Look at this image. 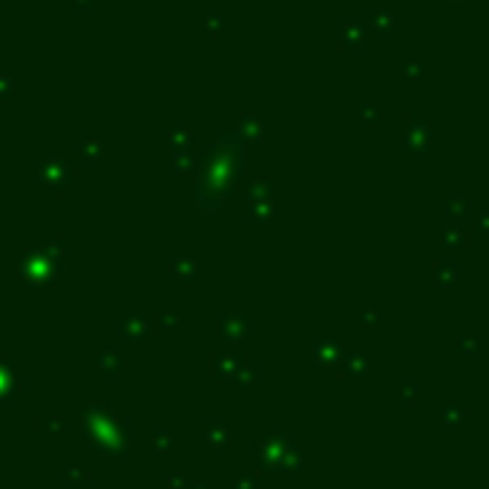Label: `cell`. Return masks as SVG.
I'll return each instance as SVG.
<instances>
[{"label":"cell","mask_w":489,"mask_h":489,"mask_svg":"<svg viewBox=\"0 0 489 489\" xmlns=\"http://www.w3.org/2000/svg\"><path fill=\"white\" fill-rule=\"evenodd\" d=\"M446 222H463L469 216V210H472V199L469 196H446Z\"/></svg>","instance_id":"1"},{"label":"cell","mask_w":489,"mask_h":489,"mask_svg":"<svg viewBox=\"0 0 489 489\" xmlns=\"http://www.w3.org/2000/svg\"><path fill=\"white\" fill-rule=\"evenodd\" d=\"M432 273H435V285L446 288V285H452L458 280V265L452 259H440V262L432 265Z\"/></svg>","instance_id":"2"},{"label":"cell","mask_w":489,"mask_h":489,"mask_svg":"<svg viewBox=\"0 0 489 489\" xmlns=\"http://www.w3.org/2000/svg\"><path fill=\"white\" fill-rule=\"evenodd\" d=\"M466 242H469V233L461 228V222H446V228H443V245L463 248Z\"/></svg>","instance_id":"3"},{"label":"cell","mask_w":489,"mask_h":489,"mask_svg":"<svg viewBox=\"0 0 489 489\" xmlns=\"http://www.w3.org/2000/svg\"><path fill=\"white\" fill-rule=\"evenodd\" d=\"M415 135L412 141H409V147L412 150H429V144H432V130H429V124H412Z\"/></svg>","instance_id":"4"},{"label":"cell","mask_w":489,"mask_h":489,"mask_svg":"<svg viewBox=\"0 0 489 489\" xmlns=\"http://www.w3.org/2000/svg\"><path fill=\"white\" fill-rule=\"evenodd\" d=\"M466 415H469V412H466L463 406H446L440 420H443V426H446V429H455L461 420H466Z\"/></svg>","instance_id":"5"},{"label":"cell","mask_w":489,"mask_h":489,"mask_svg":"<svg viewBox=\"0 0 489 489\" xmlns=\"http://www.w3.org/2000/svg\"><path fill=\"white\" fill-rule=\"evenodd\" d=\"M481 340H472V337H463L461 340V354H481Z\"/></svg>","instance_id":"6"},{"label":"cell","mask_w":489,"mask_h":489,"mask_svg":"<svg viewBox=\"0 0 489 489\" xmlns=\"http://www.w3.org/2000/svg\"><path fill=\"white\" fill-rule=\"evenodd\" d=\"M475 230H478V233H483V237H489V210H483L481 216L475 219Z\"/></svg>","instance_id":"7"},{"label":"cell","mask_w":489,"mask_h":489,"mask_svg":"<svg viewBox=\"0 0 489 489\" xmlns=\"http://www.w3.org/2000/svg\"><path fill=\"white\" fill-rule=\"evenodd\" d=\"M418 395H420L418 383H415V380H409V383L403 386V397H409V400H418Z\"/></svg>","instance_id":"8"},{"label":"cell","mask_w":489,"mask_h":489,"mask_svg":"<svg viewBox=\"0 0 489 489\" xmlns=\"http://www.w3.org/2000/svg\"><path fill=\"white\" fill-rule=\"evenodd\" d=\"M426 72H429L426 64H409V75H412V78H420V75H426Z\"/></svg>","instance_id":"9"}]
</instances>
